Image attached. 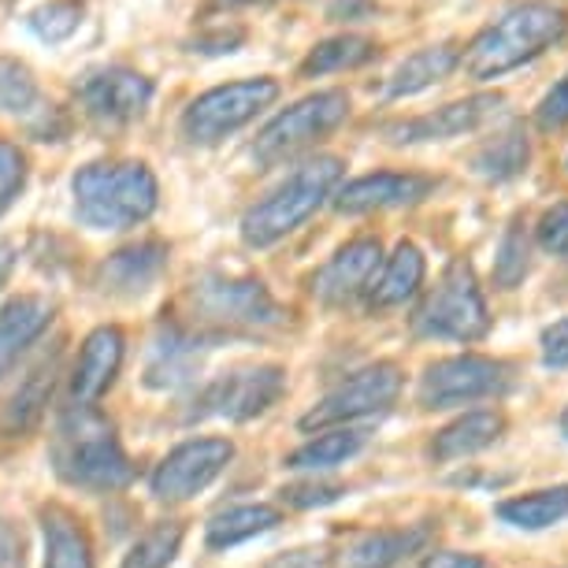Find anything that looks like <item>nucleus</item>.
Wrapping results in <instances>:
<instances>
[{
	"label": "nucleus",
	"mask_w": 568,
	"mask_h": 568,
	"mask_svg": "<svg viewBox=\"0 0 568 568\" xmlns=\"http://www.w3.org/2000/svg\"><path fill=\"white\" fill-rule=\"evenodd\" d=\"M568 34V12L557 4H542V0H528V4H513L501 12L495 23H487L476 38L460 49V68H465L476 82L501 79V74L524 68L546 49Z\"/></svg>",
	"instance_id": "f257e3e1"
},
{
	"label": "nucleus",
	"mask_w": 568,
	"mask_h": 568,
	"mask_svg": "<svg viewBox=\"0 0 568 568\" xmlns=\"http://www.w3.org/2000/svg\"><path fill=\"white\" fill-rule=\"evenodd\" d=\"M74 216L90 231H131L160 205V182L142 160H101L71 179Z\"/></svg>",
	"instance_id": "f03ea898"
},
{
	"label": "nucleus",
	"mask_w": 568,
	"mask_h": 568,
	"mask_svg": "<svg viewBox=\"0 0 568 568\" xmlns=\"http://www.w3.org/2000/svg\"><path fill=\"white\" fill-rule=\"evenodd\" d=\"M52 468L63 484L82 490H120L134 479L112 420L93 405H74L60 416L52 435Z\"/></svg>",
	"instance_id": "7ed1b4c3"
},
{
	"label": "nucleus",
	"mask_w": 568,
	"mask_h": 568,
	"mask_svg": "<svg viewBox=\"0 0 568 568\" xmlns=\"http://www.w3.org/2000/svg\"><path fill=\"white\" fill-rule=\"evenodd\" d=\"M346 164L338 156H313L297 164L278 186H272L242 216V242L250 250H272L286 234H294L308 216H316L327 201H335Z\"/></svg>",
	"instance_id": "20e7f679"
},
{
	"label": "nucleus",
	"mask_w": 568,
	"mask_h": 568,
	"mask_svg": "<svg viewBox=\"0 0 568 568\" xmlns=\"http://www.w3.org/2000/svg\"><path fill=\"white\" fill-rule=\"evenodd\" d=\"M413 327L424 338H449V342H479L490 331L487 297L479 291L476 267L465 256H454L446 264V272L432 286V294L416 308Z\"/></svg>",
	"instance_id": "39448f33"
},
{
	"label": "nucleus",
	"mask_w": 568,
	"mask_h": 568,
	"mask_svg": "<svg viewBox=\"0 0 568 568\" xmlns=\"http://www.w3.org/2000/svg\"><path fill=\"white\" fill-rule=\"evenodd\" d=\"M278 93H283L278 82L267 79V74L212 85V90H205L182 109L179 134L190 145H220L223 138H231L245 123H253L264 109H272Z\"/></svg>",
	"instance_id": "423d86ee"
},
{
	"label": "nucleus",
	"mask_w": 568,
	"mask_h": 568,
	"mask_svg": "<svg viewBox=\"0 0 568 568\" xmlns=\"http://www.w3.org/2000/svg\"><path fill=\"white\" fill-rule=\"evenodd\" d=\"M197 327L212 331H267L283 324V308L256 278L205 275L186 294Z\"/></svg>",
	"instance_id": "0eeeda50"
},
{
	"label": "nucleus",
	"mask_w": 568,
	"mask_h": 568,
	"mask_svg": "<svg viewBox=\"0 0 568 568\" xmlns=\"http://www.w3.org/2000/svg\"><path fill=\"white\" fill-rule=\"evenodd\" d=\"M346 115H349L346 90L308 93V98H302L264 123V131L256 134V142H253V156L261 160V164H278V160L302 153V149L320 142V138H327L335 126L346 123Z\"/></svg>",
	"instance_id": "6e6552de"
},
{
	"label": "nucleus",
	"mask_w": 568,
	"mask_h": 568,
	"mask_svg": "<svg viewBox=\"0 0 568 568\" xmlns=\"http://www.w3.org/2000/svg\"><path fill=\"white\" fill-rule=\"evenodd\" d=\"M153 79L126 63H104L74 82V101H79L82 115H90L98 126H126L142 120L153 104Z\"/></svg>",
	"instance_id": "1a4fd4ad"
},
{
	"label": "nucleus",
	"mask_w": 568,
	"mask_h": 568,
	"mask_svg": "<svg viewBox=\"0 0 568 568\" xmlns=\"http://www.w3.org/2000/svg\"><path fill=\"white\" fill-rule=\"evenodd\" d=\"M501 390H509V364L465 353V357L427 364V372L420 375V387H416V402L424 409H449V405L495 398Z\"/></svg>",
	"instance_id": "9d476101"
},
{
	"label": "nucleus",
	"mask_w": 568,
	"mask_h": 568,
	"mask_svg": "<svg viewBox=\"0 0 568 568\" xmlns=\"http://www.w3.org/2000/svg\"><path fill=\"white\" fill-rule=\"evenodd\" d=\"M402 394V372L398 364L379 361L372 368H361L357 375H349L342 387H335L313 413L302 416L305 432H327V427L364 420V416L387 413Z\"/></svg>",
	"instance_id": "9b49d317"
},
{
	"label": "nucleus",
	"mask_w": 568,
	"mask_h": 568,
	"mask_svg": "<svg viewBox=\"0 0 568 568\" xmlns=\"http://www.w3.org/2000/svg\"><path fill=\"white\" fill-rule=\"evenodd\" d=\"M286 390V372L278 364H256V368H239L220 375L216 383H209L197 398L194 416H220V420H253V416L267 413L283 398Z\"/></svg>",
	"instance_id": "f8f14e48"
},
{
	"label": "nucleus",
	"mask_w": 568,
	"mask_h": 568,
	"mask_svg": "<svg viewBox=\"0 0 568 568\" xmlns=\"http://www.w3.org/2000/svg\"><path fill=\"white\" fill-rule=\"evenodd\" d=\"M234 460L231 438H190V443L175 446L160 460L149 487H153L156 501H190L212 487Z\"/></svg>",
	"instance_id": "ddd939ff"
},
{
	"label": "nucleus",
	"mask_w": 568,
	"mask_h": 568,
	"mask_svg": "<svg viewBox=\"0 0 568 568\" xmlns=\"http://www.w3.org/2000/svg\"><path fill=\"white\" fill-rule=\"evenodd\" d=\"M506 104L501 93H476L465 101H449L443 109L413 115V120L383 126L387 142L394 145H416V142H446V138H460L479 131L484 123H490L498 115V109Z\"/></svg>",
	"instance_id": "4468645a"
},
{
	"label": "nucleus",
	"mask_w": 568,
	"mask_h": 568,
	"mask_svg": "<svg viewBox=\"0 0 568 568\" xmlns=\"http://www.w3.org/2000/svg\"><path fill=\"white\" fill-rule=\"evenodd\" d=\"M438 179L416 175V171H375V175H361L338 186L335 194V212L342 216H368V212H387V209H405L420 205L424 197H432Z\"/></svg>",
	"instance_id": "2eb2a0df"
},
{
	"label": "nucleus",
	"mask_w": 568,
	"mask_h": 568,
	"mask_svg": "<svg viewBox=\"0 0 568 568\" xmlns=\"http://www.w3.org/2000/svg\"><path fill=\"white\" fill-rule=\"evenodd\" d=\"M383 267V245L379 239H353L331 256V261L313 275V294L316 302L331 308H342L357 302L361 294L372 291L375 272Z\"/></svg>",
	"instance_id": "dca6fc26"
},
{
	"label": "nucleus",
	"mask_w": 568,
	"mask_h": 568,
	"mask_svg": "<svg viewBox=\"0 0 568 568\" xmlns=\"http://www.w3.org/2000/svg\"><path fill=\"white\" fill-rule=\"evenodd\" d=\"M123 349H126L123 331L112 327V324H104V327L85 335L82 349H79V361H74V372H71V398H74V405L101 402V394L109 390L115 383V375H120Z\"/></svg>",
	"instance_id": "f3484780"
},
{
	"label": "nucleus",
	"mask_w": 568,
	"mask_h": 568,
	"mask_svg": "<svg viewBox=\"0 0 568 568\" xmlns=\"http://www.w3.org/2000/svg\"><path fill=\"white\" fill-rule=\"evenodd\" d=\"M164 267H168V245L156 239H145V242L115 250L109 261L98 267V283H101V291H109V294L134 297V294H145Z\"/></svg>",
	"instance_id": "a211bd4d"
},
{
	"label": "nucleus",
	"mask_w": 568,
	"mask_h": 568,
	"mask_svg": "<svg viewBox=\"0 0 568 568\" xmlns=\"http://www.w3.org/2000/svg\"><path fill=\"white\" fill-rule=\"evenodd\" d=\"M52 324V302L41 294H19L0 305V379L12 375L19 357L45 335Z\"/></svg>",
	"instance_id": "6ab92c4d"
},
{
	"label": "nucleus",
	"mask_w": 568,
	"mask_h": 568,
	"mask_svg": "<svg viewBox=\"0 0 568 568\" xmlns=\"http://www.w3.org/2000/svg\"><path fill=\"white\" fill-rule=\"evenodd\" d=\"M427 542V528L361 531L335 554V568H394Z\"/></svg>",
	"instance_id": "aec40b11"
},
{
	"label": "nucleus",
	"mask_w": 568,
	"mask_h": 568,
	"mask_svg": "<svg viewBox=\"0 0 568 568\" xmlns=\"http://www.w3.org/2000/svg\"><path fill=\"white\" fill-rule=\"evenodd\" d=\"M457 68H460V49L457 45H449V41H443V45H427L420 52H413V57H405L398 68H394L387 85H383V93H387L390 101L416 98V93L446 82Z\"/></svg>",
	"instance_id": "412c9836"
},
{
	"label": "nucleus",
	"mask_w": 568,
	"mask_h": 568,
	"mask_svg": "<svg viewBox=\"0 0 568 568\" xmlns=\"http://www.w3.org/2000/svg\"><path fill=\"white\" fill-rule=\"evenodd\" d=\"M424 275H427V261H424L420 245L398 242V245H394V253L383 261L379 275H375L372 291H368V302L375 308L405 305L424 286Z\"/></svg>",
	"instance_id": "4be33fe9"
},
{
	"label": "nucleus",
	"mask_w": 568,
	"mask_h": 568,
	"mask_svg": "<svg viewBox=\"0 0 568 568\" xmlns=\"http://www.w3.org/2000/svg\"><path fill=\"white\" fill-rule=\"evenodd\" d=\"M41 531H45V565L41 568H93V546L82 520L63 506L41 509Z\"/></svg>",
	"instance_id": "5701e85b"
},
{
	"label": "nucleus",
	"mask_w": 568,
	"mask_h": 568,
	"mask_svg": "<svg viewBox=\"0 0 568 568\" xmlns=\"http://www.w3.org/2000/svg\"><path fill=\"white\" fill-rule=\"evenodd\" d=\"M197 364H201V338H194L182 327H164L160 338L153 342V353H149L145 383L149 387H179V383H186L194 375Z\"/></svg>",
	"instance_id": "b1692460"
},
{
	"label": "nucleus",
	"mask_w": 568,
	"mask_h": 568,
	"mask_svg": "<svg viewBox=\"0 0 568 568\" xmlns=\"http://www.w3.org/2000/svg\"><path fill=\"white\" fill-rule=\"evenodd\" d=\"M501 432H506V416L501 413H465L460 420H454L449 427L435 435V446L432 454L438 460H460V457H471L479 449L495 446Z\"/></svg>",
	"instance_id": "393cba45"
},
{
	"label": "nucleus",
	"mask_w": 568,
	"mask_h": 568,
	"mask_svg": "<svg viewBox=\"0 0 568 568\" xmlns=\"http://www.w3.org/2000/svg\"><path fill=\"white\" fill-rule=\"evenodd\" d=\"M52 379H57V364L45 361V364H38L23 383H19V390L4 405V416H0L4 435L19 438V435L34 432V427L41 424V416H45L49 398H52Z\"/></svg>",
	"instance_id": "a878e982"
},
{
	"label": "nucleus",
	"mask_w": 568,
	"mask_h": 568,
	"mask_svg": "<svg viewBox=\"0 0 568 568\" xmlns=\"http://www.w3.org/2000/svg\"><path fill=\"white\" fill-rule=\"evenodd\" d=\"M379 57V45L364 34H335L324 38L308 49V57L302 60V79H320V74H338V71H357L364 63H372Z\"/></svg>",
	"instance_id": "bb28decb"
},
{
	"label": "nucleus",
	"mask_w": 568,
	"mask_h": 568,
	"mask_svg": "<svg viewBox=\"0 0 568 568\" xmlns=\"http://www.w3.org/2000/svg\"><path fill=\"white\" fill-rule=\"evenodd\" d=\"M278 520H283V513L275 506H264V501H253V506H231L209 520L205 542H209V550H231V546L250 542L256 535L272 531Z\"/></svg>",
	"instance_id": "cd10ccee"
},
{
	"label": "nucleus",
	"mask_w": 568,
	"mask_h": 568,
	"mask_svg": "<svg viewBox=\"0 0 568 568\" xmlns=\"http://www.w3.org/2000/svg\"><path fill=\"white\" fill-rule=\"evenodd\" d=\"M528 160H531L528 134H524L520 126H509V131L487 138V142L471 153V168L487 182H509L528 171Z\"/></svg>",
	"instance_id": "c85d7f7f"
},
{
	"label": "nucleus",
	"mask_w": 568,
	"mask_h": 568,
	"mask_svg": "<svg viewBox=\"0 0 568 568\" xmlns=\"http://www.w3.org/2000/svg\"><path fill=\"white\" fill-rule=\"evenodd\" d=\"M498 517L506 520V524H513V528H524V531L550 528V524L568 517V484L546 487V490H531V495L501 501Z\"/></svg>",
	"instance_id": "c756f323"
},
{
	"label": "nucleus",
	"mask_w": 568,
	"mask_h": 568,
	"mask_svg": "<svg viewBox=\"0 0 568 568\" xmlns=\"http://www.w3.org/2000/svg\"><path fill=\"white\" fill-rule=\"evenodd\" d=\"M368 435L364 432H349V427H335V432H324L316 435L313 443H305L302 449H294L286 457V468H297V471H324V468H335V465H346L349 457H357Z\"/></svg>",
	"instance_id": "7c9ffc66"
},
{
	"label": "nucleus",
	"mask_w": 568,
	"mask_h": 568,
	"mask_svg": "<svg viewBox=\"0 0 568 568\" xmlns=\"http://www.w3.org/2000/svg\"><path fill=\"white\" fill-rule=\"evenodd\" d=\"M182 524L175 520H164L156 528H149L142 539L131 546V554L123 557L120 568H171L179 557V546H182Z\"/></svg>",
	"instance_id": "2f4dec72"
},
{
	"label": "nucleus",
	"mask_w": 568,
	"mask_h": 568,
	"mask_svg": "<svg viewBox=\"0 0 568 568\" xmlns=\"http://www.w3.org/2000/svg\"><path fill=\"white\" fill-rule=\"evenodd\" d=\"M38 109V79L23 60L0 57V112L30 115Z\"/></svg>",
	"instance_id": "473e14b6"
},
{
	"label": "nucleus",
	"mask_w": 568,
	"mask_h": 568,
	"mask_svg": "<svg viewBox=\"0 0 568 568\" xmlns=\"http://www.w3.org/2000/svg\"><path fill=\"white\" fill-rule=\"evenodd\" d=\"M27 23L34 30V38H41L45 45H60V41H68L82 27V4L79 0H49V4L30 12Z\"/></svg>",
	"instance_id": "72a5a7b5"
},
{
	"label": "nucleus",
	"mask_w": 568,
	"mask_h": 568,
	"mask_svg": "<svg viewBox=\"0 0 568 568\" xmlns=\"http://www.w3.org/2000/svg\"><path fill=\"white\" fill-rule=\"evenodd\" d=\"M531 245H528V234H524L520 220L509 223V231L501 234L498 242V253H495V278L501 291H513L517 283H524V275H528L531 267Z\"/></svg>",
	"instance_id": "f704fd0d"
},
{
	"label": "nucleus",
	"mask_w": 568,
	"mask_h": 568,
	"mask_svg": "<svg viewBox=\"0 0 568 568\" xmlns=\"http://www.w3.org/2000/svg\"><path fill=\"white\" fill-rule=\"evenodd\" d=\"M27 175H30L27 153L16 142H4V138H0V216L16 205L19 194H23Z\"/></svg>",
	"instance_id": "c9c22d12"
},
{
	"label": "nucleus",
	"mask_w": 568,
	"mask_h": 568,
	"mask_svg": "<svg viewBox=\"0 0 568 568\" xmlns=\"http://www.w3.org/2000/svg\"><path fill=\"white\" fill-rule=\"evenodd\" d=\"M535 234H539V245L546 253L568 256V201H557L554 209H546Z\"/></svg>",
	"instance_id": "e433bc0d"
},
{
	"label": "nucleus",
	"mask_w": 568,
	"mask_h": 568,
	"mask_svg": "<svg viewBox=\"0 0 568 568\" xmlns=\"http://www.w3.org/2000/svg\"><path fill=\"white\" fill-rule=\"evenodd\" d=\"M535 123H539V131H561L568 123V74L546 90V98L535 109Z\"/></svg>",
	"instance_id": "4c0bfd02"
},
{
	"label": "nucleus",
	"mask_w": 568,
	"mask_h": 568,
	"mask_svg": "<svg viewBox=\"0 0 568 568\" xmlns=\"http://www.w3.org/2000/svg\"><path fill=\"white\" fill-rule=\"evenodd\" d=\"M342 495V487L335 484H297V487H286L283 490V501L294 509H313V506H327Z\"/></svg>",
	"instance_id": "58836bf2"
},
{
	"label": "nucleus",
	"mask_w": 568,
	"mask_h": 568,
	"mask_svg": "<svg viewBox=\"0 0 568 568\" xmlns=\"http://www.w3.org/2000/svg\"><path fill=\"white\" fill-rule=\"evenodd\" d=\"M68 115H63V109H57V104H49V109H38L30 112V134L38 138V142H60L63 134H68Z\"/></svg>",
	"instance_id": "ea45409f"
},
{
	"label": "nucleus",
	"mask_w": 568,
	"mask_h": 568,
	"mask_svg": "<svg viewBox=\"0 0 568 568\" xmlns=\"http://www.w3.org/2000/svg\"><path fill=\"white\" fill-rule=\"evenodd\" d=\"M245 41V30L242 27H220V30H209V34H201L194 41V49L190 52H205V57H223V52H234Z\"/></svg>",
	"instance_id": "a19ab883"
},
{
	"label": "nucleus",
	"mask_w": 568,
	"mask_h": 568,
	"mask_svg": "<svg viewBox=\"0 0 568 568\" xmlns=\"http://www.w3.org/2000/svg\"><path fill=\"white\" fill-rule=\"evenodd\" d=\"M542 361L550 368H568V316L542 331Z\"/></svg>",
	"instance_id": "79ce46f5"
},
{
	"label": "nucleus",
	"mask_w": 568,
	"mask_h": 568,
	"mask_svg": "<svg viewBox=\"0 0 568 568\" xmlns=\"http://www.w3.org/2000/svg\"><path fill=\"white\" fill-rule=\"evenodd\" d=\"M420 568H495L487 557L479 554H460V550H438V554H427V561Z\"/></svg>",
	"instance_id": "37998d69"
},
{
	"label": "nucleus",
	"mask_w": 568,
	"mask_h": 568,
	"mask_svg": "<svg viewBox=\"0 0 568 568\" xmlns=\"http://www.w3.org/2000/svg\"><path fill=\"white\" fill-rule=\"evenodd\" d=\"M19 565V539L16 531L0 520V568H16Z\"/></svg>",
	"instance_id": "c03bdc74"
},
{
	"label": "nucleus",
	"mask_w": 568,
	"mask_h": 568,
	"mask_svg": "<svg viewBox=\"0 0 568 568\" xmlns=\"http://www.w3.org/2000/svg\"><path fill=\"white\" fill-rule=\"evenodd\" d=\"M361 8H368V0H338V4L331 8V16H335V19H338V16H346L342 23H357V19L364 16Z\"/></svg>",
	"instance_id": "a18cd8bd"
},
{
	"label": "nucleus",
	"mask_w": 568,
	"mask_h": 568,
	"mask_svg": "<svg viewBox=\"0 0 568 568\" xmlns=\"http://www.w3.org/2000/svg\"><path fill=\"white\" fill-rule=\"evenodd\" d=\"M12 267H16V245L12 242H0V286L8 283Z\"/></svg>",
	"instance_id": "49530a36"
},
{
	"label": "nucleus",
	"mask_w": 568,
	"mask_h": 568,
	"mask_svg": "<svg viewBox=\"0 0 568 568\" xmlns=\"http://www.w3.org/2000/svg\"><path fill=\"white\" fill-rule=\"evenodd\" d=\"M253 4H267V0H212V8H253Z\"/></svg>",
	"instance_id": "de8ad7c7"
},
{
	"label": "nucleus",
	"mask_w": 568,
	"mask_h": 568,
	"mask_svg": "<svg viewBox=\"0 0 568 568\" xmlns=\"http://www.w3.org/2000/svg\"><path fill=\"white\" fill-rule=\"evenodd\" d=\"M561 435H565V438H568V409H565V413H561Z\"/></svg>",
	"instance_id": "09e8293b"
}]
</instances>
